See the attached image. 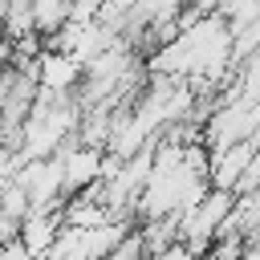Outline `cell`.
Wrapping results in <instances>:
<instances>
[{
	"label": "cell",
	"instance_id": "obj_1",
	"mask_svg": "<svg viewBox=\"0 0 260 260\" xmlns=\"http://www.w3.org/2000/svg\"><path fill=\"white\" fill-rule=\"evenodd\" d=\"M57 158H61V171H65V199H73V195H81V191H89V187L102 183L106 150L73 142V146H65Z\"/></svg>",
	"mask_w": 260,
	"mask_h": 260
},
{
	"label": "cell",
	"instance_id": "obj_3",
	"mask_svg": "<svg viewBox=\"0 0 260 260\" xmlns=\"http://www.w3.org/2000/svg\"><path fill=\"white\" fill-rule=\"evenodd\" d=\"M61 228H65L61 223V211H28V219L20 223V244L28 248L32 260H41L61 240Z\"/></svg>",
	"mask_w": 260,
	"mask_h": 260
},
{
	"label": "cell",
	"instance_id": "obj_8",
	"mask_svg": "<svg viewBox=\"0 0 260 260\" xmlns=\"http://www.w3.org/2000/svg\"><path fill=\"white\" fill-rule=\"evenodd\" d=\"M4 12H8V0H0V24H4Z\"/></svg>",
	"mask_w": 260,
	"mask_h": 260
},
{
	"label": "cell",
	"instance_id": "obj_6",
	"mask_svg": "<svg viewBox=\"0 0 260 260\" xmlns=\"http://www.w3.org/2000/svg\"><path fill=\"white\" fill-rule=\"evenodd\" d=\"M150 260H203V252H195V248H187V244L179 240V244L162 248V252H158V256H150Z\"/></svg>",
	"mask_w": 260,
	"mask_h": 260
},
{
	"label": "cell",
	"instance_id": "obj_7",
	"mask_svg": "<svg viewBox=\"0 0 260 260\" xmlns=\"http://www.w3.org/2000/svg\"><path fill=\"white\" fill-rule=\"evenodd\" d=\"M0 260H32V256H28V248L16 240V244H4V248H0Z\"/></svg>",
	"mask_w": 260,
	"mask_h": 260
},
{
	"label": "cell",
	"instance_id": "obj_2",
	"mask_svg": "<svg viewBox=\"0 0 260 260\" xmlns=\"http://www.w3.org/2000/svg\"><path fill=\"white\" fill-rule=\"evenodd\" d=\"M81 85V65L65 53H53L45 49L37 57V89L41 93H53V98H69L73 89Z\"/></svg>",
	"mask_w": 260,
	"mask_h": 260
},
{
	"label": "cell",
	"instance_id": "obj_5",
	"mask_svg": "<svg viewBox=\"0 0 260 260\" xmlns=\"http://www.w3.org/2000/svg\"><path fill=\"white\" fill-rule=\"evenodd\" d=\"M106 260H150V256H146V248H142L138 232H130V236H126V240H122V244H118Z\"/></svg>",
	"mask_w": 260,
	"mask_h": 260
},
{
	"label": "cell",
	"instance_id": "obj_4",
	"mask_svg": "<svg viewBox=\"0 0 260 260\" xmlns=\"http://www.w3.org/2000/svg\"><path fill=\"white\" fill-rule=\"evenodd\" d=\"M73 20V0H32V24L37 37H57L65 24Z\"/></svg>",
	"mask_w": 260,
	"mask_h": 260
}]
</instances>
